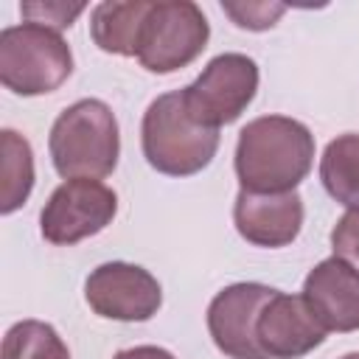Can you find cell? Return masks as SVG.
Masks as SVG:
<instances>
[{
	"label": "cell",
	"mask_w": 359,
	"mask_h": 359,
	"mask_svg": "<svg viewBox=\"0 0 359 359\" xmlns=\"http://www.w3.org/2000/svg\"><path fill=\"white\" fill-rule=\"evenodd\" d=\"M314 163V135L286 115H261L238 132L236 177L252 194L294 191Z\"/></svg>",
	"instance_id": "1"
},
{
	"label": "cell",
	"mask_w": 359,
	"mask_h": 359,
	"mask_svg": "<svg viewBox=\"0 0 359 359\" xmlns=\"http://www.w3.org/2000/svg\"><path fill=\"white\" fill-rule=\"evenodd\" d=\"M50 160L65 180H101L115 171L121 135L115 112L98 98H81L59 112L48 137Z\"/></svg>",
	"instance_id": "2"
},
{
	"label": "cell",
	"mask_w": 359,
	"mask_h": 359,
	"mask_svg": "<svg viewBox=\"0 0 359 359\" xmlns=\"http://www.w3.org/2000/svg\"><path fill=\"white\" fill-rule=\"evenodd\" d=\"M146 163L168 177H191L210 165L219 149V129L191 118L182 90L157 95L140 126Z\"/></svg>",
	"instance_id": "3"
},
{
	"label": "cell",
	"mask_w": 359,
	"mask_h": 359,
	"mask_svg": "<svg viewBox=\"0 0 359 359\" xmlns=\"http://www.w3.org/2000/svg\"><path fill=\"white\" fill-rule=\"evenodd\" d=\"M73 73V53L59 31L22 22L0 34V81L17 95L59 90Z\"/></svg>",
	"instance_id": "4"
},
{
	"label": "cell",
	"mask_w": 359,
	"mask_h": 359,
	"mask_svg": "<svg viewBox=\"0 0 359 359\" xmlns=\"http://www.w3.org/2000/svg\"><path fill=\"white\" fill-rule=\"evenodd\" d=\"M208 36L210 25L196 3L157 0L143 22L137 62L151 73H174L205 50Z\"/></svg>",
	"instance_id": "5"
},
{
	"label": "cell",
	"mask_w": 359,
	"mask_h": 359,
	"mask_svg": "<svg viewBox=\"0 0 359 359\" xmlns=\"http://www.w3.org/2000/svg\"><path fill=\"white\" fill-rule=\"evenodd\" d=\"M258 65L244 53H222L182 90L194 121L219 129L233 123L255 98Z\"/></svg>",
	"instance_id": "6"
},
{
	"label": "cell",
	"mask_w": 359,
	"mask_h": 359,
	"mask_svg": "<svg viewBox=\"0 0 359 359\" xmlns=\"http://www.w3.org/2000/svg\"><path fill=\"white\" fill-rule=\"evenodd\" d=\"M115 210H118V196L104 182L67 180L48 196L39 213V230L45 241L70 247L112 224Z\"/></svg>",
	"instance_id": "7"
},
{
	"label": "cell",
	"mask_w": 359,
	"mask_h": 359,
	"mask_svg": "<svg viewBox=\"0 0 359 359\" xmlns=\"http://www.w3.org/2000/svg\"><path fill=\"white\" fill-rule=\"evenodd\" d=\"M84 297L98 317L118 323H146L157 314L163 289L149 269L126 261H109L90 272Z\"/></svg>",
	"instance_id": "8"
},
{
	"label": "cell",
	"mask_w": 359,
	"mask_h": 359,
	"mask_svg": "<svg viewBox=\"0 0 359 359\" xmlns=\"http://www.w3.org/2000/svg\"><path fill=\"white\" fill-rule=\"evenodd\" d=\"M278 289L264 283H233L222 289L208 306V331L216 348L230 359H266L255 325L264 306L275 297Z\"/></svg>",
	"instance_id": "9"
},
{
	"label": "cell",
	"mask_w": 359,
	"mask_h": 359,
	"mask_svg": "<svg viewBox=\"0 0 359 359\" xmlns=\"http://www.w3.org/2000/svg\"><path fill=\"white\" fill-rule=\"evenodd\" d=\"M255 337L266 359H300L325 342V328L311 314L303 294L275 292L258 317Z\"/></svg>",
	"instance_id": "10"
},
{
	"label": "cell",
	"mask_w": 359,
	"mask_h": 359,
	"mask_svg": "<svg viewBox=\"0 0 359 359\" xmlns=\"http://www.w3.org/2000/svg\"><path fill=\"white\" fill-rule=\"evenodd\" d=\"M233 222L238 236L255 247H286L303 227V199L297 191L252 194L241 188L233 205Z\"/></svg>",
	"instance_id": "11"
},
{
	"label": "cell",
	"mask_w": 359,
	"mask_h": 359,
	"mask_svg": "<svg viewBox=\"0 0 359 359\" xmlns=\"http://www.w3.org/2000/svg\"><path fill=\"white\" fill-rule=\"evenodd\" d=\"M303 300L325 331H359V269L342 258H325L306 275Z\"/></svg>",
	"instance_id": "12"
},
{
	"label": "cell",
	"mask_w": 359,
	"mask_h": 359,
	"mask_svg": "<svg viewBox=\"0 0 359 359\" xmlns=\"http://www.w3.org/2000/svg\"><path fill=\"white\" fill-rule=\"evenodd\" d=\"M151 0H126V3H98L90 17L93 42L115 56H137L140 34Z\"/></svg>",
	"instance_id": "13"
},
{
	"label": "cell",
	"mask_w": 359,
	"mask_h": 359,
	"mask_svg": "<svg viewBox=\"0 0 359 359\" xmlns=\"http://www.w3.org/2000/svg\"><path fill=\"white\" fill-rule=\"evenodd\" d=\"M320 180L331 199L348 210H359V135L334 137L320 157Z\"/></svg>",
	"instance_id": "14"
},
{
	"label": "cell",
	"mask_w": 359,
	"mask_h": 359,
	"mask_svg": "<svg viewBox=\"0 0 359 359\" xmlns=\"http://www.w3.org/2000/svg\"><path fill=\"white\" fill-rule=\"evenodd\" d=\"M0 213H14L25 205L34 188V151L31 143L14 129L0 132Z\"/></svg>",
	"instance_id": "15"
},
{
	"label": "cell",
	"mask_w": 359,
	"mask_h": 359,
	"mask_svg": "<svg viewBox=\"0 0 359 359\" xmlns=\"http://www.w3.org/2000/svg\"><path fill=\"white\" fill-rule=\"evenodd\" d=\"M0 359H70V351L53 325L22 320L6 331Z\"/></svg>",
	"instance_id": "16"
},
{
	"label": "cell",
	"mask_w": 359,
	"mask_h": 359,
	"mask_svg": "<svg viewBox=\"0 0 359 359\" xmlns=\"http://www.w3.org/2000/svg\"><path fill=\"white\" fill-rule=\"evenodd\" d=\"M222 11L247 31H266L272 28L280 14L286 11L283 3H222Z\"/></svg>",
	"instance_id": "17"
},
{
	"label": "cell",
	"mask_w": 359,
	"mask_h": 359,
	"mask_svg": "<svg viewBox=\"0 0 359 359\" xmlns=\"http://www.w3.org/2000/svg\"><path fill=\"white\" fill-rule=\"evenodd\" d=\"M81 11H84V3H22L20 6V14L25 17V22H36L53 31L70 28Z\"/></svg>",
	"instance_id": "18"
},
{
	"label": "cell",
	"mask_w": 359,
	"mask_h": 359,
	"mask_svg": "<svg viewBox=\"0 0 359 359\" xmlns=\"http://www.w3.org/2000/svg\"><path fill=\"white\" fill-rule=\"evenodd\" d=\"M334 255L359 269V210H348L331 230Z\"/></svg>",
	"instance_id": "19"
},
{
	"label": "cell",
	"mask_w": 359,
	"mask_h": 359,
	"mask_svg": "<svg viewBox=\"0 0 359 359\" xmlns=\"http://www.w3.org/2000/svg\"><path fill=\"white\" fill-rule=\"evenodd\" d=\"M112 359H174V356L165 348H157V345H137V348L118 351Z\"/></svg>",
	"instance_id": "20"
},
{
	"label": "cell",
	"mask_w": 359,
	"mask_h": 359,
	"mask_svg": "<svg viewBox=\"0 0 359 359\" xmlns=\"http://www.w3.org/2000/svg\"><path fill=\"white\" fill-rule=\"evenodd\" d=\"M339 359H359V351H353V353H345V356H339Z\"/></svg>",
	"instance_id": "21"
}]
</instances>
